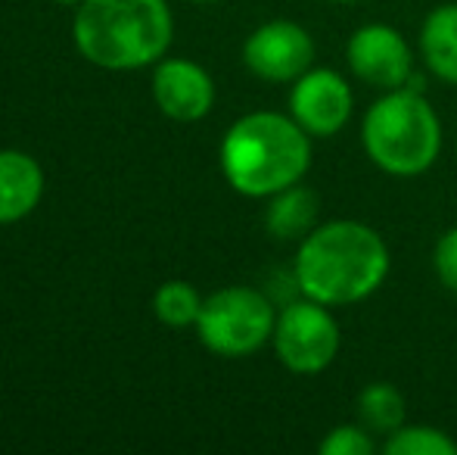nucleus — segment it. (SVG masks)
I'll return each instance as SVG.
<instances>
[{
	"mask_svg": "<svg viewBox=\"0 0 457 455\" xmlns=\"http://www.w3.org/2000/svg\"><path fill=\"white\" fill-rule=\"evenodd\" d=\"M392 256L377 228L355 219H333L299 240L293 281L302 297L330 306H355L383 287Z\"/></svg>",
	"mask_w": 457,
	"mask_h": 455,
	"instance_id": "1",
	"label": "nucleus"
},
{
	"mask_svg": "<svg viewBox=\"0 0 457 455\" xmlns=\"http://www.w3.org/2000/svg\"><path fill=\"white\" fill-rule=\"evenodd\" d=\"M312 140L314 138L293 115L271 110L246 113L221 138V175L237 194L268 200L308 175Z\"/></svg>",
	"mask_w": 457,
	"mask_h": 455,
	"instance_id": "2",
	"label": "nucleus"
},
{
	"mask_svg": "<svg viewBox=\"0 0 457 455\" xmlns=\"http://www.w3.org/2000/svg\"><path fill=\"white\" fill-rule=\"evenodd\" d=\"M72 38L87 63L109 72L156 66L171 47L175 16L169 0H81Z\"/></svg>",
	"mask_w": 457,
	"mask_h": 455,
	"instance_id": "3",
	"label": "nucleus"
},
{
	"mask_svg": "<svg viewBox=\"0 0 457 455\" xmlns=\"http://www.w3.org/2000/svg\"><path fill=\"white\" fill-rule=\"evenodd\" d=\"M361 144L367 159L386 175H423L442 153L439 113L414 88L383 91L361 119Z\"/></svg>",
	"mask_w": 457,
	"mask_h": 455,
	"instance_id": "4",
	"label": "nucleus"
},
{
	"mask_svg": "<svg viewBox=\"0 0 457 455\" xmlns=\"http://www.w3.org/2000/svg\"><path fill=\"white\" fill-rule=\"evenodd\" d=\"M277 324L274 303L255 287H221L203 299L196 318L199 343L221 358H246L271 343Z\"/></svg>",
	"mask_w": 457,
	"mask_h": 455,
	"instance_id": "5",
	"label": "nucleus"
},
{
	"mask_svg": "<svg viewBox=\"0 0 457 455\" xmlns=\"http://www.w3.org/2000/svg\"><path fill=\"white\" fill-rule=\"evenodd\" d=\"M274 352L280 365L293 375H320L330 368L339 352V324L330 306L318 299H293L277 312L274 324Z\"/></svg>",
	"mask_w": 457,
	"mask_h": 455,
	"instance_id": "6",
	"label": "nucleus"
},
{
	"mask_svg": "<svg viewBox=\"0 0 457 455\" xmlns=\"http://www.w3.org/2000/svg\"><path fill=\"white\" fill-rule=\"evenodd\" d=\"M243 63L268 85H293L314 63V38L293 19H271L243 41Z\"/></svg>",
	"mask_w": 457,
	"mask_h": 455,
	"instance_id": "7",
	"label": "nucleus"
},
{
	"mask_svg": "<svg viewBox=\"0 0 457 455\" xmlns=\"http://www.w3.org/2000/svg\"><path fill=\"white\" fill-rule=\"evenodd\" d=\"M345 63L358 81L379 91L404 88L414 75V54L411 44L395 25L367 22L345 44Z\"/></svg>",
	"mask_w": 457,
	"mask_h": 455,
	"instance_id": "8",
	"label": "nucleus"
},
{
	"mask_svg": "<svg viewBox=\"0 0 457 455\" xmlns=\"http://www.w3.org/2000/svg\"><path fill=\"white\" fill-rule=\"evenodd\" d=\"M355 113L352 85L333 69H308L293 81L289 91V115L312 138H333L349 125Z\"/></svg>",
	"mask_w": 457,
	"mask_h": 455,
	"instance_id": "9",
	"label": "nucleus"
},
{
	"mask_svg": "<svg viewBox=\"0 0 457 455\" xmlns=\"http://www.w3.org/2000/svg\"><path fill=\"white\" fill-rule=\"evenodd\" d=\"M153 100L169 119L199 122L215 106V81L199 63L184 56H162L153 72Z\"/></svg>",
	"mask_w": 457,
	"mask_h": 455,
	"instance_id": "10",
	"label": "nucleus"
},
{
	"mask_svg": "<svg viewBox=\"0 0 457 455\" xmlns=\"http://www.w3.org/2000/svg\"><path fill=\"white\" fill-rule=\"evenodd\" d=\"M44 169L31 153L0 150V225L22 222L41 206Z\"/></svg>",
	"mask_w": 457,
	"mask_h": 455,
	"instance_id": "11",
	"label": "nucleus"
},
{
	"mask_svg": "<svg viewBox=\"0 0 457 455\" xmlns=\"http://www.w3.org/2000/svg\"><path fill=\"white\" fill-rule=\"evenodd\" d=\"M420 56L439 81L457 88V4H442L420 25Z\"/></svg>",
	"mask_w": 457,
	"mask_h": 455,
	"instance_id": "12",
	"label": "nucleus"
},
{
	"mask_svg": "<svg viewBox=\"0 0 457 455\" xmlns=\"http://www.w3.org/2000/svg\"><path fill=\"white\" fill-rule=\"evenodd\" d=\"M318 213H320V200L312 188H283L280 194L268 197V209H265V228L268 234L277 240H302L308 231L318 228Z\"/></svg>",
	"mask_w": 457,
	"mask_h": 455,
	"instance_id": "13",
	"label": "nucleus"
},
{
	"mask_svg": "<svg viewBox=\"0 0 457 455\" xmlns=\"http://www.w3.org/2000/svg\"><path fill=\"white\" fill-rule=\"evenodd\" d=\"M358 421L373 434V437H389L402 425H408V402L404 393L389 381H370L361 387L355 400Z\"/></svg>",
	"mask_w": 457,
	"mask_h": 455,
	"instance_id": "14",
	"label": "nucleus"
},
{
	"mask_svg": "<svg viewBox=\"0 0 457 455\" xmlns=\"http://www.w3.org/2000/svg\"><path fill=\"white\" fill-rule=\"evenodd\" d=\"M153 312L165 328H196V318L203 312V297L187 281H165L153 297Z\"/></svg>",
	"mask_w": 457,
	"mask_h": 455,
	"instance_id": "15",
	"label": "nucleus"
},
{
	"mask_svg": "<svg viewBox=\"0 0 457 455\" xmlns=\"http://www.w3.org/2000/svg\"><path fill=\"white\" fill-rule=\"evenodd\" d=\"M386 455H457V440L429 425H402L383 440Z\"/></svg>",
	"mask_w": 457,
	"mask_h": 455,
	"instance_id": "16",
	"label": "nucleus"
},
{
	"mask_svg": "<svg viewBox=\"0 0 457 455\" xmlns=\"http://www.w3.org/2000/svg\"><path fill=\"white\" fill-rule=\"evenodd\" d=\"M377 437L361 425V421H345L324 434L318 443L320 455H373L377 452Z\"/></svg>",
	"mask_w": 457,
	"mask_h": 455,
	"instance_id": "17",
	"label": "nucleus"
},
{
	"mask_svg": "<svg viewBox=\"0 0 457 455\" xmlns=\"http://www.w3.org/2000/svg\"><path fill=\"white\" fill-rule=\"evenodd\" d=\"M433 268H436V278L442 281V287L457 293V225L448 228L445 234L436 240Z\"/></svg>",
	"mask_w": 457,
	"mask_h": 455,
	"instance_id": "18",
	"label": "nucleus"
},
{
	"mask_svg": "<svg viewBox=\"0 0 457 455\" xmlns=\"http://www.w3.org/2000/svg\"><path fill=\"white\" fill-rule=\"evenodd\" d=\"M54 4H60V6H79L81 0H54Z\"/></svg>",
	"mask_w": 457,
	"mask_h": 455,
	"instance_id": "19",
	"label": "nucleus"
},
{
	"mask_svg": "<svg viewBox=\"0 0 457 455\" xmlns=\"http://www.w3.org/2000/svg\"><path fill=\"white\" fill-rule=\"evenodd\" d=\"M330 4H343V6H349V4H361V0H330Z\"/></svg>",
	"mask_w": 457,
	"mask_h": 455,
	"instance_id": "20",
	"label": "nucleus"
},
{
	"mask_svg": "<svg viewBox=\"0 0 457 455\" xmlns=\"http://www.w3.org/2000/svg\"><path fill=\"white\" fill-rule=\"evenodd\" d=\"M190 4H218V0H190Z\"/></svg>",
	"mask_w": 457,
	"mask_h": 455,
	"instance_id": "21",
	"label": "nucleus"
}]
</instances>
